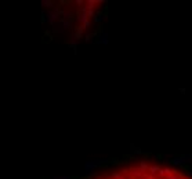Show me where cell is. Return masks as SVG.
Listing matches in <instances>:
<instances>
[{"label":"cell","mask_w":192,"mask_h":179,"mask_svg":"<svg viewBox=\"0 0 192 179\" xmlns=\"http://www.w3.org/2000/svg\"><path fill=\"white\" fill-rule=\"evenodd\" d=\"M51 179H72V177H68V175H61V177H53Z\"/></svg>","instance_id":"cell-4"},{"label":"cell","mask_w":192,"mask_h":179,"mask_svg":"<svg viewBox=\"0 0 192 179\" xmlns=\"http://www.w3.org/2000/svg\"><path fill=\"white\" fill-rule=\"evenodd\" d=\"M54 4H55V3H54L53 0H41V7H44V8H50V10H53Z\"/></svg>","instance_id":"cell-3"},{"label":"cell","mask_w":192,"mask_h":179,"mask_svg":"<svg viewBox=\"0 0 192 179\" xmlns=\"http://www.w3.org/2000/svg\"><path fill=\"white\" fill-rule=\"evenodd\" d=\"M136 161L127 165H120L109 171L97 172V168L87 172L84 178L80 179H192V171L190 168L182 167L178 161L169 160H146L133 156Z\"/></svg>","instance_id":"cell-1"},{"label":"cell","mask_w":192,"mask_h":179,"mask_svg":"<svg viewBox=\"0 0 192 179\" xmlns=\"http://www.w3.org/2000/svg\"><path fill=\"white\" fill-rule=\"evenodd\" d=\"M44 20H46V22L50 25V26H54V25L57 24V21L60 20V10L58 7L53 8V10H50L47 14H44Z\"/></svg>","instance_id":"cell-2"}]
</instances>
